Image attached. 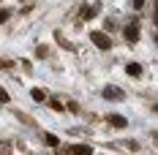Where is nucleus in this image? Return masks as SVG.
<instances>
[{
    "instance_id": "f257e3e1",
    "label": "nucleus",
    "mask_w": 158,
    "mask_h": 155,
    "mask_svg": "<svg viewBox=\"0 0 158 155\" xmlns=\"http://www.w3.org/2000/svg\"><path fill=\"white\" fill-rule=\"evenodd\" d=\"M90 41H93L98 49H112V41H109V35H104L101 30H93L90 33Z\"/></svg>"
},
{
    "instance_id": "f03ea898",
    "label": "nucleus",
    "mask_w": 158,
    "mask_h": 155,
    "mask_svg": "<svg viewBox=\"0 0 158 155\" xmlns=\"http://www.w3.org/2000/svg\"><path fill=\"white\" fill-rule=\"evenodd\" d=\"M126 38L134 44V41H139V30H136V25H128L126 27Z\"/></svg>"
},
{
    "instance_id": "7ed1b4c3",
    "label": "nucleus",
    "mask_w": 158,
    "mask_h": 155,
    "mask_svg": "<svg viewBox=\"0 0 158 155\" xmlns=\"http://www.w3.org/2000/svg\"><path fill=\"white\" fill-rule=\"evenodd\" d=\"M126 71H128V76H139V74H142V65H139V63H128Z\"/></svg>"
},
{
    "instance_id": "20e7f679",
    "label": "nucleus",
    "mask_w": 158,
    "mask_h": 155,
    "mask_svg": "<svg viewBox=\"0 0 158 155\" xmlns=\"http://www.w3.org/2000/svg\"><path fill=\"white\" fill-rule=\"evenodd\" d=\"M74 155H93V147H87V144H77V147H74Z\"/></svg>"
},
{
    "instance_id": "39448f33",
    "label": "nucleus",
    "mask_w": 158,
    "mask_h": 155,
    "mask_svg": "<svg viewBox=\"0 0 158 155\" xmlns=\"http://www.w3.org/2000/svg\"><path fill=\"white\" fill-rule=\"evenodd\" d=\"M109 123L114 125V128H126V117H120V114H112V117H109Z\"/></svg>"
},
{
    "instance_id": "423d86ee",
    "label": "nucleus",
    "mask_w": 158,
    "mask_h": 155,
    "mask_svg": "<svg viewBox=\"0 0 158 155\" xmlns=\"http://www.w3.org/2000/svg\"><path fill=\"white\" fill-rule=\"evenodd\" d=\"M104 98H109V101H117V98H120V90H114V87H106V90H104Z\"/></svg>"
},
{
    "instance_id": "0eeeda50",
    "label": "nucleus",
    "mask_w": 158,
    "mask_h": 155,
    "mask_svg": "<svg viewBox=\"0 0 158 155\" xmlns=\"http://www.w3.org/2000/svg\"><path fill=\"white\" fill-rule=\"evenodd\" d=\"M30 95H33V101H44V98H47V93H44L41 87H33V90H30Z\"/></svg>"
},
{
    "instance_id": "6e6552de",
    "label": "nucleus",
    "mask_w": 158,
    "mask_h": 155,
    "mask_svg": "<svg viewBox=\"0 0 158 155\" xmlns=\"http://www.w3.org/2000/svg\"><path fill=\"white\" fill-rule=\"evenodd\" d=\"M49 104H52V109H57V112H63V104H60V101H57V98H52V101H49Z\"/></svg>"
},
{
    "instance_id": "1a4fd4ad",
    "label": "nucleus",
    "mask_w": 158,
    "mask_h": 155,
    "mask_svg": "<svg viewBox=\"0 0 158 155\" xmlns=\"http://www.w3.org/2000/svg\"><path fill=\"white\" fill-rule=\"evenodd\" d=\"M0 104H8V93H6L3 87H0Z\"/></svg>"
},
{
    "instance_id": "9d476101",
    "label": "nucleus",
    "mask_w": 158,
    "mask_h": 155,
    "mask_svg": "<svg viewBox=\"0 0 158 155\" xmlns=\"http://www.w3.org/2000/svg\"><path fill=\"white\" fill-rule=\"evenodd\" d=\"M93 14H95V8H85V11H82V16H85V19H90Z\"/></svg>"
},
{
    "instance_id": "9b49d317",
    "label": "nucleus",
    "mask_w": 158,
    "mask_h": 155,
    "mask_svg": "<svg viewBox=\"0 0 158 155\" xmlns=\"http://www.w3.org/2000/svg\"><path fill=\"white\" fill-rule=\"evenodd\" d=\"M47 144L49 147H57V136H47Z\"/></svg>"
},
{
    "instance_id": "f8f14e48",
    "label": "nucleus",
    "mask_w": 158,
    "mask_h": 155,
    "mask_svg": "<svg viewBox=\"0 0 158 155\" xmlns=\"http://www.w3.org/2000/svg\"><path fill=\"white\" fill-rule=\"evenodd\" d=\"M134 8H144V0H134Z\"/></svg>"
},
{
    "instance_id": "ddd939ff",
    "label": "nucleus",
    "mask_w": 158,
    "mask_h": 155,
    "mask_svg": "<svg viewBox=\"0 0 158 155\" xmlns=\"http://www.w3.org/2000/svg\"><path fill=\"white\" fill-rule=\"evenodd\" d=\"M6 19H8V11H0V25H3Z\"/></svg>"
},
{
    "instance_id": "4468645a",
    "label": "nucleus",
    "mask_w": 158,
    "mask_h": 155,
    "mask_svg": "<svg viewBox=\"0 0 158 155\" xmlns=\"http://www.w3.org/2000/svg\"><path fill=\"white\" fill-rule=\"evenodd\" d=\"M156 44H158V35H156Z\"/></svg>"
}]
</instances>
